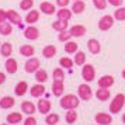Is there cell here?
Returning <instances> with one entry per match:
<instances>
[{"mask_svg":"<svg viewBox=\"0 0 125 125\" xmlns=\"http://www.w3.org/2000/svg\"><path fill=\"white\" fill-rule=\"evenodd\" d=\"M38 20H40V11H37V10H31V11H28V14L25 16V21H27L30 25L35 24Z\"/></svg>","mask_w":125,"mask_h":125,"instance_id":"obj_19","label":"cell"},{"mask_svg":"<svg viewBox=\"0 0 125 125\" xmlns=\"http://www.w3.org/2000/svg\"><path fill=\"white\" fill-rule=\"evenodd\" d=\"M51 101L49 100H40L38 101V111L41 114H49L51 111Z\"/></svg>","mask_w":125,"mask_h":125,"instance_id":"obj_16","label":"cell"},{"mask_svg":"<svg viewBox=\"0 0 125 125\" xmlns=\"http://www.w3.org/2000/svg\"><path fill=\"white\" fill-rule=\"evenodd\" d=\"M13 32V27L10 23H6V21H3V23H0V34L1 35H10Z\"/></svg>","mask_w":125,"mask_h":125,"instance_id":"obj_28","label":"cell"},{"mask_svg":"<svg viewBox=\"0 0 125 125\" xmlns=\"http://www.w3.org/2000/svg\"><path fill=\"white\" fill-rule=\"evenodd\" d=\"M114 18L118 21H125V7H118L114 11Z\"/></svg>","mask_w":125,"mask_h":125,"instance_id":"obj_34","label":"cell"},{"mask_svg":"<svg viewBox=\"0 0 125 125\" xmlns=\"http://www.w3.org/2000/svg\"><path fill=\"white\" fill-rule=\"evenodd\" d=\"M114 83H115V79L111 74H105L98 79V87H103V89H110Z\"/></svg>","mask_w":125,"mask_h":125,"instance_id":"obj_10","label":"cell"},{"mask_svg":"<svg viewBox=\"0 0 125 125\" xmlns=\"http://www.w3.org/2000/svg\"><path fill=\"white\" fill-rule=\"evenodd\" d=\"M93 4H94V7L97 10H105L108 1L107 0H93Z\"/></svg>","mask_w":125,"mask_h":125,"instance_id":"obj_39","label":"cell"},{"mask_svg":"<svg viewBox=\"0 0 125 125\" xmlns=\"http://www.w3.org/2000/svg\"><path fill=\"white\" fill-rule=\"evenodd\" d=\"M53 80H65V73H63V70L61 68H58L53 70Z\"/></svg>","mask_w":125,"mask_h":125,"instance_id":"obj_40","label":"cell"},{"mask_svg":"<svg viewBox=\"0 0 125 125\" xmlns=\"http://www.w3.org/2000/svg\"><path fill=\"white\" fill-rule=\"evenodd\" d=\"M40 66H41L40 59L31 58V59H28V61L25 62V72H27V73H34V72H37V70L40 69Z\"/></svg>","mask_w":125,"mask_h":125,"instance_id":"obj_6","label":"cell"},{"mask_svg":"<svg viewBox=\"0 0 125 125\" xmlns=\"http://www.w3.org/2000/svg\"><path fill=\"white\" fill-rule=\"evenodd\" d=\"M70 38H72V34H70L69 31L66 32V30H65V31H62V32H59V37H58V40L62 41V42H68Z\"/></svg>","mask_w":125,"mask_h":125,"instance_id":"obj_41","label":"cell"},{"mask_svg":"<svg viewBox=\"0 0 125 125\" xmlns=\"http://www.w3.org/2000/svg\"><path fill=\"white\" fill-rule=\"evenodd\" d=\"M40 10L44 13V14L51 16V14H53V13L56 11V7L53 6L52 3H49V1H42L40 4Z\"/></svg>","mask_w":125,"mask_h":125,"instance_id":"obj_12","label":"cell"},{"mask_svg":"<svg viewBox=\"0 0 125 125\" xmlns=\"http://www.w3.org/2000/svg\"><path fill=\"white\" fill-rule=\"evenodd\" d=\"M79 97L74 96V94H66V96H63L62 98H61V107L63 108V110H74V108L79 107Z\"/></svg>","mask_w":125,"mask_h":125,"instance_id":"obj_1","label":"cell"},{"mask_svg":"<svg viewBox=\"0 0 125 125\" xmlns=\"http://www.w3.org/2000/svg\"><path fill=\"white\" fill-rule=\"evenodd\" d=\"M72 14H73L72 10H68L66 7H61V10H58V13H56V17H58V20H66V21H69L72 18Z\"/></svg>","mask_w":125,"mask_h":125,"instance_id":"obj_14","label":"cell"},{"mask_svg":"<svg viewBox=\"0 0 125 125\" xmlns=\"http://www.w3.org/2000/svg\"><path fill=\"white\" fill-rule=\"evenodd\" d=\"M4 82H6V74H4V73H1V72H0V84H3Z\"/></svg>","mask_w":125,"mask_h":125,"instance_id":"obj_46","label":"cell"},{"mask_svg":"<svg viewBox=\"0 0 125 125\" xmlns=\"http://www.w3.org/2000/svg\"><path fill=\"white\" fill-rule=\"evenodd\" d=\"M42 55H44V58H46V59L55 56V55H56V46L55 45H46L45 48H44V51H42Z\"/></svg>","mask_w":125,"mask_h":125,"instance_id":"obj_26","label":"cell"},{"mask_svg":"<svg viewBox=\"0 0 125 125\" xmlns=\"http://www.w3.org/2000/svg\"><path fill=\"white\" fill-rule=\"evenodd\" d=\"M65 91V84H63V80H53L52 83V93L53 96L61 97Z\"/></svg>","mask_w":125,"mask_h":125,"instance_id":"obj_11","label":"cell"},{"mask_svg":"<svg viewBox=\"0 0 125 125\" xmlns=\"http://www.w3.org/2000/svg\"><path fill=\"white\" fill-rule=\"evenodd\" d=\"M122 77H124V79H125V69H124V70H122Z\"/></svg>","mask_w":125,"mask_h":125,"instance_id":"obj_47","label":"cell"},{"mask_svg":"<svg viewBox=\"0 0 125 125\" xmlns=\"http://www.w3.org/2000/svg\"><path fill=\"white\" fill-rule=\"evenodd\" d=\"M77 44L73 42V41H68L66 44H65V51L68 52V53H76L77 52Z\"/></svg>","mask_w":125,"mask_h":125,"instance_id":"obj_33","label":"cell"},{"mask_svg":"<svg viewBox=\"0 0 125 125\" xmlns=\"http://www.w3.org/2000/svg\"><path fill=\"white\" fill-rule=\"evenodd\" d=\"M114 25V17L113 16H103L98 21V30L100 31H108L110 28H113Z\"/></svg>","mask_w":125,"mask_h":125,"instance_id":"obj_4","label":"cell"},{"mask_svg":"<svg viewBox=\"0 0 125 125\" xmlns=\"http://www.w3.org/2000/svg\"><path fill=\"white\" fill-rule=\"evenodd\" d=\"M35 79L38 83H45L46 80H48V74H46L45 70H42V69H38L37 72H35Z\"/></svg>","mask_w":125,"mask_h":125,"instance_id":"obj_31","label":"cell"},{"mask_svg":"<svg viewBox=\"0 0 125 125\" xmlns=\"http://www.w3.org/2000/svg\"><path fill=\"white\" fill-rule=\"evenodd\" d=\"M1 125H9V124H1Z\"/></svg>","mask_w":125,"mask_h":125,"instance_id":"obj_49","label":"cell"},{"mask_svg":"<svg viewBox=\"0 0 125 125\" xmlns=\"http://www.w3.org/2000/svg\"><path fill=\"white\" fill-rule=\"evenodd\" d=\"M14 91H16L17 96H24V94L28 91V84H27V82H18L17 86H16V89H14Z\"/></svg>","mask_w":125,"mask_h":125,"instance_id":"obj_23","label":"cell"},{"mask_svg":"<svg viewBox=\"0 0 125 125\" xmlns=\"http://www.w3.org/2000/svg\"><path fill=\"white\" fill-rule=\"evenodd\" d=\"M86 9V3L83 0H74V3L72 4V11L73 14H82Z\"/></svg>","mask_w":125,"mask_h":125,"instance_id":"obj_17","label":"cell"},{"mask_svg":"<svg viewBox=\"0 0 125 125\" xmlns=\"http://www.w3.org/2000/svg\"><path fill=\"white\" fill-rule=\"evenodd\" d=\"M7 20L13 24H21V17H20V14L17 11H14V10H9L7 11Z\"/></svg>","mask_w":125,"mask_h":125,"instance_id":"obj_20","label":"cell"},{"mask_svg":"<svg viewBox=\"0 0 125 125\" xmlns=\"http://www.w3.org/2000/svg\"><path fill=\"white\" fill-rule=\"evenodd\" d=\"M96 122L98 125H110L113 122V117H111V114H107V113H98L96 114Z\"/></svg>","mask_w":125,"mask_h":125,"instance_id":"obj_7","label":"cell"},{"mask_svg":"<svg viewBox=\"0 0 125 125\" xmlns=\"http://www.w3.org/2000/svg\"><path fill=\"white\" fill-rule=\"evenodd\" d=\"M110 90L108 89H103V87H100L98 90L96 91V97L97 100H100V101H107L108 98H110Z\"/></svg>","mask_w":125,"mask_h":125,"instance_id":"obj_21","label":"cell"},{"mask_svg":"<svg viewBox=\"0 0 125 125\" xmlns=\"http://www.w3.org/2000/svg\"><path fill=\"white\" fill-rule=\"evenodd\" d=\"M30 93H31L32 97H41L45 93V86L42 84V83H38V84L32 86V87L30 89Z\"/></svg>","mask_w":125,"mask_h":125,"instance_id":"obj_15","label":"cell"},{"mask_svg":"<svg viewBox=\"0 0 125 125\" xmlns=\"http://www.w3.org/2000/svg\"><path fill=\"white\" fill-rule=\"evenodd\" d=\"M21 110H23V113H25L27 115H32V114L35 113V105L31 101H24L23 104H21Z\"/></svg>","mask_w":125,"mask_h":125,"instance_id":"obj_25","label":"cell"},{"mask_svg":"<svg viewBox=\"0 0 125 125\" xmlns=\"http://www.w3.org/2000/svg\"><path fill=\"white\" fill-rule=\"evenodd\" d=\"M108 4H111L114 7H121L122 6V3H124V0H107Z\"/></svg>","mask_w":125,"mask_h":125,"instance_id":"obj_42","label":"cell"},{"mask_svg":"<svg viewBox=\"0 0 125 125\" xmlns=\"http://www.w3.org/2000/svg\"><path fill=\"white\" fill-rule=\"evenodd\" d=\"M34 52H35L34 46H31V45H23L21 48H20V53H21L23 56H27V58L32 56Z\"/></svg>","mask_w":125,"mask_h":125,"instance_id":"obj_29","label":"cell"},{"mask_svg":"<svg viewBox=\"0 0 125 125\" xmlns=\"http://www.w3.org/2000/svg\"><path fill=\"white\" fill-rule=\"evenodd\" d=\"M45 122L48 125H56L59 122V115L58 114H48L45 118Z\"/></svg>","mask_w":125,"mask_h":125,"instance_id":"obj_35","label":"cell"},{"mask_svg":"<svg viewBox=\"0 0 125 125\" xmlns=\"http://www.w3.org/2000/svg\"><path fill=\"white\" fill-rule=\"evenodd\" d=\"M73 63H74V61H72L70 58H61V61H59V65L65 69H70L73 66Z\"/></svg>","mask_w":125,"mask_h":125,"instance_id":"obj_37","label":"cell"},{"mask_svg":"<svg viewBox=\"0 0 125 125\" xmlns=\"http://www.w3.org/2000/svg\"><path fill=\"white\" fill-rule=\"evenodd\" d=\"M68 24H69V21H66V20H58V21L52 23V28L55 30V31L62 32V31H65V30L68 28Z\"/></svg>","mask_w":125,"mask_h":125,"instance_id":"obj_22","label":"cell"},{"mask_svg":"<svg viewBox=\"0 0 125 125\" xmlns=\"http://www.w3.org/2000/svg\"><path fill=\"white\" fill-rule=\"evenodd\" d=\"M87 49H89L90 53H93V55H98L100 51H101V44L98 42V40L91 38V40L87 41Z\"/></svg>","mask_w":125,"mask_h":125,"instance_id":"obj_8","label":"cell"},{"mask_svg":"<svg viewBox=\"0 0 125 125\" xmlns=\"http://www.w3.org/2000/svg\"><path fill=\"white\" fill-rule=\"evenodd\" d=\"M24 125H37V119H35L34 117H31V115H30L28 118L24 121Z\"/></svg>","mask_w":125,"mask_h":125,"instance_id":"obj_43","label":"cell"},{"mask_svg":"<svg viewBox=\"0 0 125 125\" xmlns=\"http://www.w3.org/2000/svg\"><path fill=\"white\" fill-rule=\"evenodd\" d=\"M77 93H79V97L82 100H90L93 97V91H91V87L87 83H83V84H79V89H77Z\"/></svg>","mask_w":125,"mask_h":125,"instance_id":"obj_5","label":"cell"},{"mask_svg":"<svg viewBox=\"0 0 125 125\" xmlns=\"http://www.w3.org/2000/svg\"><path fill=\"white\" fill-rule=\"evenodd\" d=\"M23 121V115L20 113H11L7 115V122L9 124H20Z\"/></svg>","mask_w":125,"mask_h":125,"instance_id":"obj_27","label":"cell"},{"mask_svg":"<svg viewBox=\"0 0 125 125\" xmlns=\"http://www.w3.org/2000/svg\"><path fill=\"white\" fill-rule=\"evenodd\" d=\"M74 63L77 65V66H82V65H84L86 63V53L84 52H76V55H74Z\"/></svg>","mask_w":125,"mask_h":125,"instance_id":"obj_32","label":"cell"},{"mask_svg":"<svg viewBox=\"0 0 125 125\" xmlns=\"http://www.w3.org/2000/svg\"><path fill=\"white\" fill-rule=\"evenodd\" d=\"M4 66H6L7 73H16V72H17V69H18L17 61H16V59H13V58H9V59H7Z\"/></svg>","mask_w":125,"mask_h":125,"instance_id":"obj_18","label":"cell"},{"mask_svg":"<svg viewBox=\"0 0 125 125\" xmlns=\"http://www.w3.org/2000/svg\"><path fill=\"white\" fill-rule=\"evenodd\" d=\"M16 104V101H14V98L10 96H6V97H3L1 100H0V108H11L13 105Z\"/></svg>","mask_w":125,"mask_h":125,"instance_id":"obj_24","label":"cell"},{"mask_svg":"<svg viewBox=\"0 0 125 125\" xmlns=\"http://www.w3.org/2000/svg\"><path fill=\"white\" fill-rule=\"evenodd\" d=\"M97 125H98V124H97Z\"/></svg>","mask_w":125,"mask_h":125,"instance_id":"obj_50","label":"cell"},{"mask_svg":"<svg viewBox=\"0 0 125 125\" xmlns=\"http://www.w3.org/2000/svg\"><path fill=\"white\" fill-rule=\"evenodd\" d=\"M86 31H87L86 27L82 25V24H76V25H73L72 28L69 30V32L72 34V37H77V38H79V37H83V35L86 34Z\"/></svg>","mask_w":125,"mask_h":125,"instance_id":"obj_13","label":"cell"},{"mask_svg":"<svg viewBox=\"0 0 125 125\" xmlns=\"http://www.w3.org/2000/svg\"><path fill=\"white\" fill-rule=\"evenodd\" d=\"M125 105V96L122 93H118L117 96L113 98V101L110 104V113L111 114H118L122 107Z\"/></svg>","mask_w":125,"mask_h":125,"instance_id":"obj_2","label":"cell"},{"mask_svg":"<svg viewBox=\"0 0 125 125\" xmlns=\"http://www.w3.org/2000/svg\"><path fill=\"white\" fill-rule=\"evenodd\" d=\"M6 18H7V11H4V10L0 9V23L6 21Z\"/></svg>","mask_w":125,"mask_h":125,"instance_id":"obj_45","label":"cell"},{"mask_svg":"<svg viewBox=\"0 0 125 125\" xmlns=\"http://www.w3.org/2000/svg\"><path fill=\"white\" fill-rule=\"evenodd\" d=\"M34 6V0H21V3H20V9L21 10H31Z\"/></svg>","mask_w":125,"mask_h":125,"instance_id":"obj_38","label":"cell"},{"mask_svg":"<svg viewBox=\"0 0 125 125\" xmlns=\"http://www.w3.org/2000/svg\"><path fill=\"white\" fill-rule=\"evenodd\" d=\"M76 119H77V113L74 110H69L66 113V122L68 124H74Z\"/></svg>","mask_w":125,"mask_h":125,"instance_id":"obj_36","label":"cell"},{"mask_svg":"<svg viewBox=\"0 0 125 125\" xmlns=\"http://www.w3.org/2000/svg\"><path fill=\"white\" fill-rule=\"evenodd\" d=\"M122 122H124V124H125V114H124V115H122Z\"/></svg>","mask_w":125,"mask_h":125,"instance_id":"obj_48","label":"cell"},{"mask_svg":"<svg viewBox=\"0 0 125 125\" xmlns=\"http://www.w3.org/2000/svg\"><path fill=\"white\" fill-rule=\"evenodd\" d=\"M11 53H13V45L10 42H4V44L1 45V56L9 58Z\"/></svg>","mask_w":125,"mask_h":125,"instance_id":"obj_30","label":"cell"},{"mask_svg":"<svg viewBox=\"0 0 125 125\" xmlns=\"http://www.w3.org/2000/svg\"><path fill=\"white\" fill-rule=\"evenodd\" d=\"M69 3H70V0H56V4L59 7H68Z\"/></svg>","mask_w":125,"mask_h":125,"instance_id":"obj_44","label":"cell"},{"mask_svg":"<svg viewBox=\"0 0 125 125\" xmlns=\"http://www.w3.org/2000/svg\"><path fill=\"white\" fill-rule=\"evenodd\" d=\"M82 77L84 79L86 83L93 82L94 77H96V69H94V66L90 65V63H87V65L84 63V66H83V69H82Z\"/></svg>","mask_w":125,"mask_h":125,"instance_id":"obj_3","label":"cell"},{"mask_svg":"<svg viewBox=\"0 0 125 125\" xmlns=\"http://www.w3.org/2000/svg\"><path fill=\"white\" fill-rule=\"evenodd\" d=\"M24 37L27 38V40H38V37H40V30L37 28V27H34V25H30V27H27V28L24 30Z\"/></svg>","mask_w":125,"mask_h":125,"instance_id":"obj_9","label":"cell"}]
</instances>
